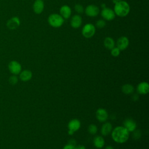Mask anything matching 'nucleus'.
<instances>
[{"label":"nucleus","instance_id":"obj_4","mask_svg":"<svg viewBox=\"0 0 149 149\" xmlns=\"http://www.w3.org/2000/svg\"><path fill=\"white\" fill-rule=\"evenodd\" d=\"M95 33V27L91 23L86 24L82 28L81 34L86 38H91Z\"/></svg>","mask_w":149,"mask_h":149},{"label":"nucleus","instance_id":"obj_3","mask_svg":"<svg viewBox=\"0 0 149 149\" xmlns=\"http://www.w3.org/2000/svg\"><path fill=\"white\" fill-rule=\"evenodd\" d=\"M48 22L51 26L58 28L63 25L64 19L59 14L52 13L48 16Z\"/></svg>","mask_w":149,"mask_h":149},{"label":"nucleus","instance_id":"obj_17","mask_svg":"<svg viewBox=\"0 0 149 149\" xmlns=\"http://www.w3.org/2000/svg\"><path fill=\"white\" fill-rule=\"evenodd\" d=\"M20 79L23 81H29L33 76L32 72L28 69L24 70L21 71V72L19 74Z\"/></svg>","mask_w":149,"mask_h":149},{"label":"nucleus","instance_id":"obj_2","mask_svg":"<svg viewBox=\"0 0 149 149\" xmlns=\"http://www.w3.org/2000/svg\"><path fill=\"white\" fill-rule=\"evenodd\" d=\"M130 6L129 3L125 1H120L115 3L113 11L115 15L119 17H125L127 16L130 12Z\"/></svg>","mask_w":149,"mask_h":149},{"label":"nucleus","instance_id":"obj_24","mask_svg":"<svg viewBox=\"0 0 149 149\" xmlns=\"http://www.w3.org/2000/svg\"><path fill=\"white\" fill-rule=\"evenodd\" d=\"M106 25V22H105L104 20L102 19H100L96 22L95 26L98 29H102L104 28Z\"/></svg>","mask_w":149,"mask_h":149},{"label":"nucleus","instance_id":"obj_23","mask_svg":"<svg viewBox=\"0 0 149 149\" xmlns=\"http://www.w3.org/2000/svg\"><path fill=\"white\" fill-rule=\"evenodd\" d=\"M74 10H76V12L79 13V14H81L84 12V9L83 8V6L80 5V4H76L74 5Z\"/></svg>","mask_w":149,"mask_h":149},{"label":"nucleus","instance_id":"obj_32","mask_svg":"<svg viewBox=\"0 0 149 149\" xmlns=\"http://www.w3.org/2000/svg\"><path fill=\"white\" fill-rule=\"evenodd\" d=\"M105 149H114V148L112 146H107L105 147Z\"/></svg>","mask_w":149,"mask_h":149},{"label":"nucleus","instance_id":"obj_34","mask_svg":"<svg viewBox=\"0 0 149 149\" xmlns=\"http://www.w3.org/2000/svg\"><path fill=\"white\" fill-rule=\"evenodd\" d=\"M105 7H106V6H105V3L101 4V8H102V9H103V8H105Z\"/></svg>","mask_w":149,"mask_h":149},{"label":"nucleus","instance_id":"obj_30","mask_svg":"<svg viewBox=\"0 0 149 149\" xmlns=\"http://www.w3.org/2000/svg\"><path fill=\"white\" fill-rule=\"evenodd\" d=\"M132 100L134 101H136L138 100V99H139V95H138V94H134L132 95Z\"/></svg>","mask_w":149,"mask_h":149},{"label":"nucleus","instance_id":"obj_28","mask_svg":"<svg viewBox=\"0 0 149 149\" xmlns=\"http://www.w3.org/2000/svg\"><path fill=\"white\" fill-rule=\"evenodd\" d=\"M63 149H75V146H73L68 144L63 147Z\"/></svg>","mask_w":149,"mask_h":149},{"label":"nucleus","instance_id":"obj_19","mask_svg":"<svg viewBox=\"0 0 149 149\" xmlns=\"http://www.w3.org/2000/svg\"><path fill=\"white\" fill-rule=\"evenodd\" d=\"M94 146L97 148H101L105 144V140L104 138L100 136H95L93 140Z\"/></svg>","mask_w":149,"mask_h":149},{"label":"nucleus","instance_id":"obj_9","mask_svg":"<svg viewBox=\"0 0 149 149\" xmlns=\"http://www.w3.org/2000/svg\"><path fill=\"white\" fill-rule=\"evenodd\" d=\"M20 25V19L17 16L10 18L6 22V26L10 30H15Z\"/></svg>","mask_w":149,"mask_h":149},{"label":"nucleus","instance_id":"obj_1","mask_svg":"<svg viewBox=\"0 0 149 149\" xmlns=\"http://www.w3.org/2000/svg\"><path fill=\"white\" fill-rule=\"evenodd\" d=\"M111 132L112 139L118 143L126 142L129 137V132L123 126H117Z\"/></svg>","mask_w":149,"mask_h":149},{"label":"nucleus","instance_id":"obj_26","mask_svg":"<svg viewBox=\"0 0 149 149\" xmlns=\"http://www.w3.org/2000/svg\"><path fill=\"white\" fill-rule=\"evenodd\" d=\"M9 82L12 85H15L18 82V77L16 75H13L10 76L9 78Z\"/></svg>","mask_w":149,"mask_h":149},{"label":"nucleus","instance_id":"obj_6","mask_svg":"<svg viewBox=\"0 0 149 149\" xmlns=\"http://www.w3.org/2000/svg\"><path fill=\"white\" fill-rule=\"evenodd\" d=\"M8 69L12 74L17 75L21 72L22 66L19 62L16 61H11L8 64Z\"/></svg>","mask_w":149,"mask_h":149},{"label":"nucleus","instance_id":"obj_33","mask_svg":"<svg viewBox=\"0 0 149 149\" xmlns=\"http://www.w3.org/2000/svg\"><path fill=\"white\" fill-rule=\"evenodd\" d=\"M122 1V0H112V1H113V2L114 3H116L117 2H119V1Z\"/></svg>","mask_w":149,"mask_h":149},{"label":"nucleus","instance_id":"obj_10","mask_svg":"<svg viewBox=\"0 0 149 149\" xmlns=\"http://www.w3.org/2000/svg\"><path fill=\"white\" fill-rule=\"evenodd\" d=\"M129 44V40L126 36H122L119 37L116 42L117 47L120 50L123 51L126 49Z\"/></svg>","mask_w":149,"mask_h":149},{"label":"nucleus","instance_id":"obj_31","mask_svg":"<svg viewBox=\"0 0 149 149\" xmlns=\"http://www.w3.org/2000/svg\"><path fill=\"white\" fill-rule=\"evenodd\" d=\"M75 149H86V147L83 145H79L77 146H75Z\"/></svg>","mask_w":149,"mask_h":149},{"label":"nucleus","instance_id":"obj_21","mask_svg":"<svg viewBox=\"0 0 149 149\" xmlns=\"http://www.w3.org/2000/svg\"><path fill=\"white\" fill-rule=\"evenodd\" d=\"M134 87L130 84H125L122 87V91L125 94H130L134 91Z\"/></svg>","mask_w":149,"mask_h":149},{"label":"nucleus","instance_id":"obj_22","mask_svg":"<svg viewBox=\"0 0 149 149\" xmlns=\"http://www.w3.org/2000/svg\"><path fill=\"white\" fill-rule=\"evenodd\" d=\"M97 127L94 124H91L88 127V132L91 134H95L97 132Z\"/></svg>","mask_w":149,"mask_h":149},{"label":"nucleus","instance_id":"obj_13","mask_svg":"<svg viewBox=\"0 0 149 149\" xmlns=\"http://www.w3.org/2000/svg\"><path fill=\"white\" fill-rule=\"evenodd\" d=\"M44 9V3L42 0H36L33 5V9L35 13H41Z\"/></svg>","mask_w":149,"mask_h":149},{"label":"nucleus","instance_id":"obj_25","mask_svg":"<svg viewBox=\"0 0 149 149\" xmlns=\"http://www.w3.org/2000/svg\"><path fill=\"white\" fill-rule=\"evenodd\" d=\"M120 50L118 47H115L111 49V54L114 57L118 56L120 54Z\"/></svg>","mask_w":149,"mask_h":149},{"label":"nucleus","instance_id":"obj_14","mask_svg":"<svg viewBox=\"0 0 149 149\" xmlns=\"http://www.w3.org/2000/svg\"><path fill=\"white\" fill-rule=\"evenodd\" d=\"M72 14L71 8L66 5L62 6L59 9V15L65 19H68L70 17Z\"/></svg>","mask_w":149,"mask_h":149},{"label":"nucleus","instance_id":"obj_15","mask_svg":"<svg viewBox=\"0 0 149 149\" xmlns=\"http://www.w3.org/2000/svg\"><path fill=\"white\" fill-rule=\"evenodd\" d=\"M137 91L140 94H147L149 92V84L148 83L143 81L137 86Z\"/></svg>","mask_w":149,"mask_h":149},{"label":"nucleus","instance_id":"obj_8","mask_svg":"<svg viewBox=\"0 0 149 149\" xmlns=\"http://www.w3.org/2000/svg\"><path fill=\"white\" fill-rule=\"evenodd\" d=\"M84 12L87 16L95 17L99 14L100 9L95 5H89L84 9Z\"/></svg>","mask_w":149,"mask_h":149},{"label":"nucleus","instance_id":"obj_7","mask_svg":"<svg viewBox=\"0 0 149 149\" xmlns=\"http://www.w3.org/2000/svg\"><path fill=\"white\" fill-rule=\"evenodd\" d=\"M101 15L105 20H107L108 21L112 20L115 17V13L113 10L107 7L102 9L101 12Z\"/></svg>","mask_w":149,"mask_h":149},{"label":"nucleus","instance_id":"obj_5","mask_svg":"<svg viewBox=\"0 0 149 149\" xmlns=\"http://www.w3.org/2000/svg\"><path fill=\"white\" fill-rule=\"evenodd\" d=\"M81 126V123L79 120L77 119H72L68 125V134L69 135H73L74 133L77 131Z\"/></svg>","mask_w":149,"mask_h":149},{"label":"nucleus","instance_id":"obj_11","mask_svg":"<svg viewBox=\"0 0 149 149\" xmlns=\"http://www.w3.org/2000/svg\"><path fill=\"white\" fill-rule=\"evenodd\" d=\"M97 119L100 122H105L108 118V114L106 109L104 108H99L95 113Z\"/></svg>","mask_w":149,"mask_h":149},{"label":"nucleus","instance_id":"obj_16","mask_svg":"<svg viewBox=\"0 0 149 149\" xmlns=\"http://www.w3.org/2000/svg\"><path fill=\"white\" fill-rule=\"evenodd\" d=\"M82 24V18L79 15H74L70 20V26L74 29H77Z\"/></svg>","mask_w":149,"mask_h":149},{"label":"nucleus","instance_id":"obj_27","mask_svg":"<svg viewBox=\"0 0 149 149\" xmlns=\"http://www.w3.org/2000/svg\"><path fill=\"white\" fill-rule=\"evenodd\" d=\"M141 133L139 130H134L133 132V134H132V137L134 139H139L141 137Z\"/></svg>","mask_w":149,"mask_h":149},{"label":"nucleus","instance_id":"obj_18","mask_svg":"<svg viewBox=\"0 0 149 149\" xmlns=\"http://www.w3.org/2000/svg\"><path fill=\"white\" fill-rule=\"evenodd\" d=\"M112 130V125L109 122L104 123L101 129V133L103 136L109 134Z\"/></svg>","mask_w":149,"mask_h":149},{"label":"nucleus","instance_id":"obj_20","mask_svg":"<svg viewBox=\"0 0 149 149\" xmlns=\"http://www.w3.org/2000/svg\"><path fill=\"white\" fill-rule=\"evenodd\" d=\"M104 45L107 49L111 50L113 47H115V41L111 37H107L104 39Z\"/></svg>","mask_w":149,"mask_h":149},{"label":"nucleus","instance_id":"obj_35","mask_svg":"<svg viewBox=\"0 0 149 149\" xmlns=\"http://www.w3.org/2000/svg\"><path fill=\"white\" fill-rule=\"evenodd\" d=\"M23 1H24V0H23Z\"/></svg>","mask_w":149,"mask_h":149},{"label":"nucleus","instance_id":"obj_29","mask_svg":"<svg viewBox=\"0 0 149 149\" xmlns=\"http://www.w3.org/2000/svg\"><path fill=\"white\" fill-rule=\"evenodd\" d=\"M69 144H70L72 146H76V141L74 140V139H70L68 141V143Z\"/></svg>","mask_w":149,"mask_h":149},{"label":"nucleus","instance_id":"obj_12","mask_svg":"<svg viewBox=\"0 0 149 149\" xmlns=\"http://www.w3.org/2000/svg\"><path fill=\"white\" fill-rule=\"evenodd\" d=\"M123 127L129 132H133L136 130L137 125L136 122L131 118H127L123 122Z\"/></svg>","mask_w":149,"mask_h":149}]
</instances>
